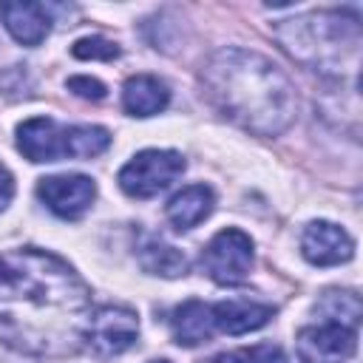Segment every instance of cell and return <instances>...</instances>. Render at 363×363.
<instances>
[{
	"label": "cell",
	"instance_id": "obj_24",
	"mask_svg": "<svg viewBox=\"0 0 363 363\" xmlns=\"http://www.w3.org/2000/svg\"><path fill=\"white\" fill-rule=\"evenodd\" d=\"M150 363H170V360H150Z\"/></svg>",
	"mask_w": 363,
	"mask_h": 363
},
{
	"label": "cell",
	"instance_id": "obj_18",
	"mask_svg": "<svg viewBox=\"0 0 363 363\" xmlns=\"http://www.w3.org/2000/svg\"><path fill=\"white\" fill-rule=\"evenodd\" d=\"M318 312L323 315V323H340V326H349L354 329L357 320H360V298L354 292H323L320 303H318Z\"/></svg>",
	"mask_w": 363,
	"mask_h": 363
},
{
	"label": "cell",
	"instance_id": "obj_9",
	"mask_svg": "<svg viewBox=\"0 0 363 363\" xmlns=\"http://www.w3.org/2000/svg\"><path fill=\"white\" fill-rule=\"evenodd\" d=\"M301 252L315 267H335L354 255V241L332 221H312L301 235Z\"/></svg>",
	"mask_w": 363,
	"mask_h": 363
},
{
	"label": "cell",
	"instance_id": "obj_23",
	"mask_svg": "<svg viewBox=\"0 0 363 363\" xmlns=\"http://www.w3.org/2000/svg\"><path fill=\"white\" fill-rule=\"evenodd\" d=\"M201 363H247V357L241 352H221V354H216L210 360H201Z\"/></svg>",
	"mask_w": 363,
	"mask_h": 363
},
{
	"label": "cell",
	"instance_id": "obj_5",
	"mask_svg": "<svg viewBox=\"0 0 363 363\" xmlns=\"http://www.w3.org/2000/svg\"><path fill=\"white\" fill-rule=\"evenodd\" d=\"M201 267L216 284H241L252 269V238L235 227L216 233L201 252Z\"/></svg>",
	"mask_w": 363,
	"mask_h": 363
},
{
	"label": "cell",
	"instance_id": "obj_14",
	"mask_svg": "<svg viewBox=\"0 0 363 363\" xmlns=\"http://www.w3.org/2000/svg\"><path fill=\"white\" fill-rule=\"evenodd\" d=\"M216 207V196L207 184H190V187H182L164 207L170 224L176 230H193L196 224H201Z\"/></svg>",
	"mask_w": 363,
	"mask_h": 363
},
{
	"label": "cell",
	"instance_id": "obj_21",
	"mask_svg": "<svg viewBox=\"0 0 363 363\" xmlns=\"http://www.w3.org/2000/svg\"><path fill=\"white\" fill-rule=\"evenodd\" d=\"M244 357H247V363H289V360H286V354H284L278 346H272V343L252 346Z\"/></svg>",
	"mask_w": 363,
	"mask_h": 363
},
{
	"label": "cell",
	"instance_id": "obj_6",
	"mask_svg": "<svg viewBox=\"0 0 363 363\" xmlns=\"http://www.w3.org/2000/svg\"><path fill=\"white\" fill-rule=\"evenodd\" d=\"M136 335H139V318L128 306H99L94 315H88L82 329L88 346L102 357L122 354L125 349L133 346Z\"/></svg>",
	"mask_w": 363,
	"mask_h": 363
},
{
	"label": "cell",
	"instance_id": "obj_13",
	"mask_svg": "<svg viewBox=\"0 0 363 363\" xmlns=\"http://www.w3.org/2000/svg\"><path fill=\"white\" fill-rule=\"evenodd\" d=\"M170 102V91L159 77L136 74L122 85V108L130 116H153L164 111Z\"/></svg>",
	"mask_w": 363,
	"mask_h": 363
},
{
	"label": "cell",
	"instance_id": "obj_7",
	"mask_svg": "<svg viewBox=\"0 0 363 363\" xmlns=\"http://www.w3.org/2000/svg\"><path fill=\"white\" fill-rule=\"evenodd\" d=\"M357 332L340 323L303 326L298 332V360L301 363H346L354 354Z\"/></svg>",
	"mask_w": 363,
	"mask_h": 363
},
{
	"label": "cell",
	"instance_id": "obj_2",
	"mask_svg": "<svg viewBox=\"0 0 363 363\" xmlns=\"http://www.w3.org/2000/svg\"><path fill=\"white\" fill-rule=\"evenodd\" d=\"M204 96L230 122L255 136L284 133L298 111L289 77L264 54L247 48H221L201 68Z\"/></svg>",
	"mask_w": 363,
	"mask_h": 363
},
{
	"label": "cell",
	"instance_id": "obj_12",
	"mask_svg": "<svg viewBox=\"0 0 363 363\" xmlns=\"http://www.w3.org/2000/svg\"><path fill=\"white\" fill-rule=\"evenodd\" d=\"M210 309H213L216 329H221L227 335L255 332L272 318V306L258 303V301H247V298H230V301H221Z\"/></svg>",
	"mask_w": 363,
	"mask_h": 363
},
{
	"label": "cell",
	"instance_id": "obj_1",
	"mask_svg": "<svg viewBox=\"0 0 363 363\" xmlns=\"http://www.w3.org/2000/svg\"><path fill=\"white\" fill-rule=\"evenodd\" d=\"M88 289L79 275L45 250H11L0 255V335L54 352L82 337Z\"/></svg>",
	"mask_w": 363,
	"mask_h": 363
},
{
	"label": "cell",
	"instance_id": "obj_16",
	"mask_svg": "<svg viewBox=\"0 0 363 363\" xmlns=\"http://www.w3.org/2000/svg\"><path fill=\"white\" fill-rule=\"evenodd\" d=\"M139 264L150 275H164V278H179L187 272V258L170 244L162 241H147L139 252Z\"/></svg>",
	"mask_w": 363,
	"mask_h": 363
},
{
	"label": "cell",
	"instance_id": "obj_22",
	"mask_svg": "<svg viewBox=\"0 0 363 363\" xmlns=\"http://www.w3.org/2000/svg\"><path fill=\"white\" fill-rule=\"evenodd\" d=\"M11 196H14V179H11V173L0 164V213L9 207Z\"/></svg>",
	"mask_w": 363,
	"mask_h": 363
},
{
	"label": "cell",
	"instance_id": "obj_17",
	"mask_svg": "<svg viewBox=\"0 0 363 363\" xmlns=\"http://www.w3.org/2000/svg\"><path fill=\"white\" fill-rule=\"evenodd\" d=\"M65 139H68V159H91L111 145V133L99 125H71L65 128Z\"/></svg>",
	"mask_w": 363,
	"mask_h": 363
},
{
	"label": "cell",
	"instance_id": "obj_19",
	"mask_svg": "<svg viewBox=\"0 0 363 363\" xmlns=\"http://www.w3.org/2000/svg\"><path fill=\"white\" fill-rule=\"evenodd\" d=\"M71 54L77 60H116L119 48H116V43H111L105 37H82L71 45Z\"/></svg>",
	"mask_w": 363,
	"mask_h": 363
},
{
	"label": "cell",
	"instance_id": "obj_3",
	"mask_svg": "<svg viewBox=\"0 0 363 363\" xmlns=\"http://www.w3.org/2000/svg\"><path fill=\"white\" fill-rule=\"evenodd\" d=\"M278 43L289 57L315 68L340 74L346 62L357 65L360 51V23L340 11H312L292 17L275 28Z\"/></svg>",
	"mask_w": 363,
	"mask_h": 363
},
{
	"label": "cell",
	"instance_id": "obj_11",
	"mask_svg": "<svg viewBox=\"0 0 363 363\" xmlns=\"http://www.w3.org/2000/svg\"><path fill=\"white\" fill-rule=\"evenodd\" d=\"M0 20L6 31L23 45H40L51 28V17L43 3L31 0H6L0 3Z\"/></svg>",
	"mask_w": 363,
	"mask_h": 363
},
{
	"label": "cell",
	"instance_id": "obj_8",
	"mask_svg": "<svg viewBox=\"0 0 363 363\" xmlns=\"http://www.w3.org/2000/svg\"><path fill=\"white\" fill-rule=\"evenodd\" d=\"M37 196L43 199V204L60 216V218H79L96 196V184L94 179L82 176V173H71V176H45L37 184Z\"/></svg>",
	"mask_w": 363,
	"mask_h": 363
},
{
	"label": "cell",
	"instance_id": "obj_4",
	"mask_svg": "<svg viewBox=\"0 0 363 363\" xmlns=\"http://www.w3.org/2000/svg\"><path fill=\"white\" fill-rule=\"evenodd\" d=\"M184 173V156L176 150H142L119 170V187L130 199H150Z\"/></svg>",
	"mask_w": 363,
	"mask_h": 363
},
{
	"label": "cell",
	"instance_id": "obj_10",
	"mask_svg": "<svg viewBox=\"0 0 363 363\" xmlns=\"http://www.w3.org/2000/svg\"><path fill=\"white\" fill-rule=\"evenodd\" d=\"M17 147L28 162H60V159H68L65 128L57 125L51 116L26 119L17 128Z\"/></svg>",
	"mask_w": 363,
	"mask_h": 363
},
{
	"label": "cell",
	"instance_id": "obj_20",
	"mask_svg": "<svg viewBox=\"0 0 363 363\" xmlns=\"http://www.w3.org/2000/svg\"><path fill=\"white\" fill-rule=\"evenodd\" d=\"M68 91H74L82 99H94V102L105 96V85L99 79H94V77H71L68 79Z\"/></svg>",
	"mask_w": 363,
	"mask_h": 363
},
{
	"label": "cell",
	"instance_id": "obj_15",
	"mask_svg": "<svg viewBox=\"0 0 363 363\" xmlns=\"http://www.w3.org/2000/svg\"><path fill=\"white\" fill-rule=\"evenodd\" d=\"M170 329L179 346H199L207 343L216 332L213 323V309L201 301H184L182 306H176L173 318H170Z\"/></svg>",
	"mask_w": 363,
	"mask_h": 363
}]
</instances>
